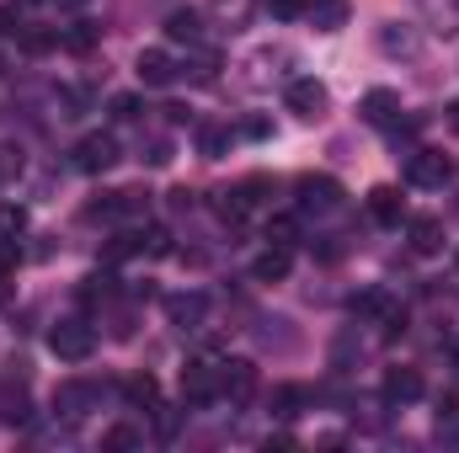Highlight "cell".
<instances>
[{
  "label": "cell",
  "mask_w": 459,
  "mask_h": 453,
  "mask_svg": "<svg viewBox=\"0 0 459 453\" xmlns=\"http://www.w3.org/2000/svg\"><path fill=\"white\" fill-rule=\"evenodd\" d=\"M48 352H54L59 363H86V357L97 352V331H91L86 321H59V326L48 331Z\"/></svg>",
  "instance_id": "cell-1"
},
{
  "label": "cell",
  "mask_w": 459,
  "mask_h": 453,
  "mask_svg": "<svg viewBox=\"0 0 459 453\" xmlns=\"http://www.w3.org/2000/svg\"><path fill=\"white\" fill-rule=\"evenodd\" d=\"M283 107L299 117V123H321V117H326V107H332V91H326L316 75H305V81H289Z\"/></svg>",
  "instance_id": "cell-2"
},
{
  "label": "cell",
  "mask_w": 459,
  "mask_h": 453,
  "mask_svg": "<svg viewBox=\"0 0 459 453\" xmlns=\"http://www.w3.org/2000/svg\"><path fill=\"white\" fill-rule=\"evenodd\" d=\"M294 203H299V214H332L342 203V182H332V176H299L294 182Z\"/></svg>",
  "instance_id": "cell-3"
},
{
  "label": "cell",
  "mask_w": 459,
  "mask_h": 453,
  "mask_svg": "<svg viewBox=\"0 0 459 453\" xmlns=\"http://www.w3.org/2000/svg\"><path fill=\"white\" fill-rule=\"evenodd\" d=\"M449 176H455V166H449L444 150H411L406 155V182L411 187H444Z\"/></svg>",
  "instance_id": "cell-4"
},
{
  "label": "cell",
  "mask_w": 459,
  "mask_h": 453,
  "mask_svg": "<svg viewBox=\"0 0 459 453\" xmlns=\"http://www.w3.org/2000/svg\"><path fill=\"white\" fill-rule=\"evenodd\" d=\"M182 400L198 411V406H214L220 400V363H187L182 368Z\"/></svg>",
  "instance_id": "cell-5"
},
{
  "label": "cell",
  "mask_w": 459,
  "mask_h": 453,
  "mask_svg": "<svg viewBox=\"0 0 459 453\" xmlns=\"http://www.w3.org/2000/svg\"><path fill=\"white\" fill-rule=\"evenodd\" d=\"M113 166H117V139L113 133H86V139L75 144V171L102 176V171H113Z\"/></svg>",
  "instance_id": "cell-6"
},
{
  "label": "cell",
  "mask_w": 459,
  "mask_h": 453,
  "mask_svg": "<svg viewBox=\"0 0 459 453\" xmlns=\"http://www.w3.org/2000/svg\"><path fill=\"white\" fill-rule=\"evenodd\" d=\"M251 395H256V363H246V357L220 363V400H230V406H246Z\"/></svg>",
  "instance_id": "cell-7"
},
{
  "label": "cell",
  "mask_w": 459,
  "mask_h": 453,
  "mask_svg": "<svg viewBox=\"0 0 459 453\" xmlns=\"http://www.w3.org/2000/svg\"><path fill=\"white\" fill-rule=\"evenodd\" d=\"M379 395H385V406H411V400H422V373L417 368H385Z\"/></svg>",
  "instance_id": "cell-8"
},
{
  "label": "cell",
  "mask_w": 459,
  "mask_h": 453,
  "mask_svg": "<svg viewBox=\"0 0 459 453\" xmlns=\"http://www.w3.org/2000/svg\"><path fill=\"white\" fill-rule=\"evenodd\" d=\"M204 315H209V299H204V294H171V299H166V321H171L177 331H198Z\"/></svg>",
  "instance_id": "cell-9"
},
{
  "label": "cell",
  "mask_w": 459,
  "mask_h": 453,
  "mask_svg": "<svg viewBox=\"0 0 459 453\" xmlns=\"http://www.w3.org/2000/svg\"><path fill=\"white\" fill-rule=\"evenodd\" d=\"M347 16H352V0H310V5H305V21H310L316 32H342Z\"/></svg>",
  "instance_id": "cell-10"
},
{
  "label": "cell",
  "mask_w": 459,
  "mask_h": 453,
  "mask_svg": "<svg viewBox=\"0 0 459 453\" xmlns=\"http://www.w3.org/2000/svg\"><path fill=\"white\" fill-rule=\"evenodd\" d=\"M289 267H294V245H267V251L251 261V278H256V283H283Z\"/></svg>",
  "instance_id": "cell-11"
},
{
  "label": "cell",
  "mask_w": 459,
  "mask_h": 453,
  "mask_svg": "<svg viewBox=\"0 0 459 453\" xmlns=\"http://www.w3.org/2000/svg\"><path fill=\"white\" fill-rule=\"evenodd\" d=\"M406 240H411L417 256H438L444 251V225L433 214H417V219H406Z\"/></svg>",
  "instance_id": "cell-12"
},
{
  "label": "cell",
  "mask_w": 459,
  "mask_h": 453,
  "mask_svg": "<svg viewBox=\"0 0 459 453\" xmlns=\"http://www.w3.org/2000/svg\"><path fill=\"white\" fill-rule=\"evenodd\" d=\"M16 48H22L27 59H43V54L59 48V32L43 27V21H22V27H16Z\"/></svg>",
  "instance_id": "cell-13"
},
{
  "label": "cell",
  "mask_w": 459,
  "mask_h": 453,
  "mask_svg": "<svg viewBox=\"0 0 459 453\" xmlns=\"http://www.w3.org/2000/svg\"><path fill=\"white\" fill-rule=\"evenodd\" d=\"M134 70H139V81H144V86H171V81H177V59H171L166 48H144Z\"/></svg>",
  "instance_id": "cell-14"
},
{
  "label": "cell",
  "mask_w": 459,
  "mask_h": 453,
  "mask_svg": "<svg viewBox=\"0 0 459 453\" xmlns=\"http://www.w3.org/2000/svg\"><path fill=\"white\" fill-rule=\"evenodd\" d=\"M368 214H374V225H401V219H406L401 187H374V192H368Z\"/></svg>",
  "instance_id": "cell-15"
},
{
  "label": "cell",
  "mask_w": 459,
  "mask_h": 453,
  "mask_svg": "<svg viewBox=\"0 0 459 453\" xmlns=\"http://www.w3.org/2000/svg\"><path fill=\"white\" fill-rule=\"evenodd\" d=\"M395 117H401V97H395V91H368V97H363V123L390 128Z\"/></svg>",
  "instance_id": "cell-16"
},
{
  "label": "cell",
  "mask_w": 459,
  "mask_h": 453,
  "mask_svg": "<svg viewBox=\"0 0 459 453\" xmlns=\"http://www.w3.org/2000/svg\"><path fill=\"white\" fill-rule=\"evenodd\" d=\"M166 38L171 43H204V16L198 11H171L166 16Z\"/></svg>",
  "instance_id": "cell-17"
},
{
  "label": "cell",
  "mask_w": 459,
  "mask_h": 453,
  "mask_svg": "<svg viewBox=\"0 0 459 453\" xmlns=\"http://www.w3.org/2000/svg\"><path fill=\"white\" fill-rule=\"evenodd\" d=\"M123 400H128L134 411H155V400H160V384H155V373H134V379L123 384Z\"/></svg>",
  "instance_id": "cell-18"
},
{
  "label": "cell",
  "mask_w": 459,
  "mask_h": 453,
  "mask_svg": "<svg viewBox=\"0 0 459 453\" xmlns=\"http://www.w3.org/2000/svg\"><path fill=\"white\" fill-rule=\"evenodd\" d=\"M97 38H102V27H97V21H75V27H65V32H59V48H70V54H91V48H97Z\"/></svg>",
  "instance_id": "cell-19"
},
{
  "label": "cell",
  "mask_w": 459,
  "mask_h": 453,
  "mask_svg": "<svg viewBox=\"0 0 459 453\" xmlns=\"http://www.w3.org/2000/svg\"><path fill=\"white\" fill-rule=\"evenodd\" d=\"M235 192L246 198V209H262V203H273V198H278V182H273V176H246Z\"/></svg>",
  "instance_id": "cell-20"
},
{
  "label": "cell",
  "mask_w": 459,
  "mask_h": 453,
  "mask_svg": "<svg viewBox=\"0 0 459 453\" xmlns=\"http://www.w3.org/2000/svg\"><path fill=\"white\" fill-rule=\"evenodd\" d=\"M299 406H305V389H299V384H278V389H273V416L289 422V416H299Z\"/></svg>",
  "instance_id": "cell-21"
},
{
  "label": "cell",
  "mask_w": 459,
  "mask_h": 453,
  "mask_svg": "<svg viewBox=\"0 0 459 453\" xmlns=\"http://www.w3.org/2000/svg\"><path fill=\"white\" fill-rule=\"evenodd\" d=\"M139 251H144V229H139V235H113V240L102 245L108 261H128V256H139Z\"/></svg>",
  "instance_id": "cell-22"
},
{
  "label": "cell",
  "mask_w": 459,
  "mask_h": 453,
  "mask_svg": "<svg viewBox=\"0 0 459 453\" xmlns=\"http://www.w3.org/2000/svg\"><path fill=\"white\" fill-rule=\"evenodd\" d=\"M86 400H91V389H86V384H65V389H54V406H59L65 416H81V411H86Z\"/></svg>",
  "instance_id": "cell-23"
},
{
  "label": "cell",
  "mask_w": 459,
  "mask_h": 453,
  "mask_svg": "<svg viewBox=\"0 0 459 453\" xmlns=\"http://www.w3.org/2000/svg\"><path fill=\"white\" fill-rule=\"evenodd\" d=\"M225 144H230V128H220V123H204V128H198V150H204L209 160H220Z\"/></svg>",
  "instance_id": "cell-24"
},
{
  "label": "cell",
  "mask_w": 459,
  "mask_h": 453,
  "mask_svg": "<svg viewBox=\"0 0 459 453\" xmlns=\"http://www.w3.org/2000/svg\"><path fill=\"white\" fill-rule=\"evenodd\" d=\"M385 310H390V299H385L379 288H368V294H358V299H352V315H358V321H379Z\"/></svg>",
  "instance_id": "cell-25"
},
{
  "label": "cell",
  "mask_w": 459,
  "mask_h": 453,
  "mask_svg": "<svg viewBox=\"0 0 459 453\" xmlns=\"http://www.w3.org/2000/svg\"><path fill=\"white\" fill-rule=\"evenodd\" d=\"M294 240H299V219H289V214L267 219V245H294Z\"/></svg>",
  "instance_id": "cell-26"
},
{
  "label": "cell",
  "mask_w": 459,
  "mask_h": 453,
  "mask_svg": "<svg viewBox=\"0 0 459 453\" xmlns=\"http://www.w3.org/2000/svg\"><path fill=\"white\" fill-rule=\"evenodd\" d=\"M113 283L117 278H108V272H91V278L81 283V299H86V304H97V299L108 304V299H113Z\"/></svg>",
  "instance_id": "cell-27"
},
{
  "label": "cell",
  "mask_w": 459,
  "mask_h": 453,
  "mask_svg": "<svg viewBox=\"0 0 459 453\" xmlns=\"http://www.w3.org/2000/svg\"><path fill=\"white\" fill-rule=\"evenodd\" d=\"M134 443H139V432H134V427H108V432H102V449H108V453H128Z\"/></svg>",
  "instance_id": "cell-28"
},
{
  "label": "cell",
  "mask_w": 459,
  "mask_h": 453,
  "mask_svg": "<svg viewBox=\"0 0 459 453\" xmlns=\"http://www.w3.org/2000/svg\"><path fill=\"white\" fill-rule=\"evenodd\" d=\"M22 229H27V214L11 209V203H0V240H16Z\"/></svg>",
  "instance_id": "cell-29"
},
{
  "label": "cell",
  "mask_w": 459,
  "mask_h": 453,
  "mask_svg": "<svg viewBox=\"0 0 459 453\" xmlns=\"http://www.w3.org/2000/svg\"><path fill=\"white\" fill-rule=\"evenodd\" d=\"M16 176H22V150L16 144H0V187L16 182Z\"/></svg>",
  "instance_id": "cell-30"
},
{
  "label": "cell",
  "mask_w": 459,
  "mask_h": 453,
  "mask_svg": "<svg viewBox=\"0 0 459 453\" xmlns=\"http://www.w3.org/2000/svg\"><path fill=\"white\" fill-rule=\"evenodd\" d=\"M144 256H171V229H150V235H144Z\"/></svg>",
  "instance_id": "cell-31"
},
{
  "label": "cell",
  "mask_w": 459,
  "mask_h": 453,
  "mask_svg": "<svg viewBox=\"0 0 459 453\" xmlns=\"http://www.w3.org/2000/svg\"><path fill=\"white\" fill-rule=\"evenodd\" d=\"M113 117L117 123H139V117H144L139 113V97H113Z\"/></svg>",
  "instance_id": "cell-32"
},
{
  "label": "cell",
  "mask_w": 459,
  "mask_h": 453,
  "mask_svg": "<svg viewBox=\"0 0 459 453\" xmlns=\"http://www.w3.org/2000/svg\"><path fill=\"white\" fill-rule=\"evenodd\" d=\"M16 261H22V251H16V240H0V283L16 272Z\"/></svg>",
  "instance_id": "cell-33"
},
{
  "label": "cell",
  "mask_w": 459,
  "mask_h": 453,
  "mask_svg": "<svg viewBox=\"0 0 459 453\" xmlns=\"http://www.w3.org/2000/svg\"><path fill=\"white\" fill-rule=\"evenodd\" d=\"M305 5H310V0H273V16H278V21H294V16H305Z\"/></svg>",
  "instance_id": "cell-34"
},
{
  "label": "cell",
  "mask_w": 459,
  "mask_h": 453,
  "mask_svg": "<svg viewBox=\"0 0 459 453\" xmlns=\"http://www.w3.org/2000/svg\"><path fill=\"white\" fill-rule=\"evenodd\" d=\"M150 166H166L171 160V139H150V155H144Z\"/></svg>",
  "instance_id": "cell-35"
},
{
  "label": "cell",
  "mask_w": 459,
  "mask_h": 453,
  "mask_svg": "<svg viewBox=\"0 0 459 453\" xmlns=\"http://www.w3.org/2000/svg\"><path fill=\"white\" fill-rule=\"evenodd\" d=\"M16 27H22L16 21V5H0V38H16Z\"/></svg>",
  "instance_id": "cell-36"
},
{
  "label": "cell",
  "mask_w": 459,
  "mask_h": 453,
  "mask_svg": "<svg viewBox=\"0 0 459 453\" xmlns=\"http://www.w3.org/2000/svg\"><path fill=\"white\" fill-rule=\"evenodd\" d=\"M240 128H246V133H251V139H267V133H273V123H267V117H246V123H240Z\"/></svg>",
  "instance_id": "cell-37"
},
{
  "label": "cell",
  "mask_w": 459,
  "mask_h": 453,
  "mask_svg": "<svg viewBox=\"0 0 459 453\" xmlns=\"http://www.w3.org/2000/svg\"><path fill=\"white\" fill-rule=\"evenodd\" d=\"M214 11H225V16L240 21V16H246V0H214Z\"/></svg>",
  "instance_id": "cell-38"
},
{
  "label": "cell",
  "mask_w": 459,
  "mask_h": 453,
  "mask_svg": "<svg viewBox=\"0 0 459 453\" xmlns=\"http://www.w3.org/2000/svg\"><path fill=\"white\" fill-rule=\"evenodd\" d=\"M449 128H455V133H459V102H455V107H449Z\"/></svg>",
  "instance_id": "cell-39"
},
{
  "label": "cell",
  "mask_w": 459,
  "mask_h": 453,
  "mask_svg": "<svg viewBox=\"0 0 459 453\" xmlns=\"http://www.w3.org/2000/svg\"><path fill=\"white\" fill-rule=\"evenodd\" d=\"M59 5H86V0H59Z\"/></svg>",
  "instance_id": "cell-40"
},
{
  "label": "cell",
  "mask_w": 459,
  "mask_h": 453,
  "mask_svg": "<svg viewBox=\"0 0 459 453\" xmlns=\"http://www.w3.org/2000/svg\"><path fill=\"white\" fill-rule=\"evenodd\" d=\"M22 5H38V0H22Z\"/></svg>",
  "instance_id": "cell-41"
},
{
  "label": "cell",
  "mask_w": 459,
  "mask_h": 453,
  "mask_svg": "<svg viewBox=\"0 0 459 453\" xmlns=\"http://www.w3.org/2000/svg\"><path fill=\"white\" fill-rule=\"evenodd\" d=\"M455 363H459V346H455Z\"/></svg>",
  "instance_id": "cell-42"
}]
</instances>
